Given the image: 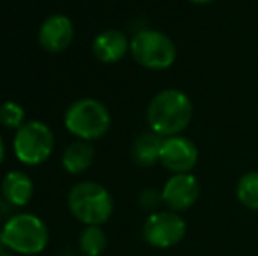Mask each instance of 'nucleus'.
<instances>
[{
    "label": "nucleus",
    "instance_id": "obj_8",
    "mask_svg": "<svg viewBox=\"0 0 258 256\" xmlns=\"http://www.w3.org/2000/svg\"><path fill=\"white\" fill-rule=\"evenodd\" d=\"M199 161L195 142L183 135L165 137L160 151V163L172 174H190Z\"/></svg>",
    "mask_w": 258,
    "mask_h": 256
},
{
    "label": "nucleus",
    "instance_id": "obj_19",
    "mask_svg": "<svg viewBox=\"0 0 258 256\" xmlns=\"http://www.w3.org/2000/svg\"><path fill=\"white\" fill-rule=\"evenodd\" d=\"M4 160H6V142H4L2 135H0V165L4 163Z\"/></svg>",
    "mask_w": 258,
    "mask_h": 256
},
{
    "label": "nucleus",
    "instance_id": "obj_17",
    "mask_svg": "<svg viewBox=\"0 0 258 256\" xmlns=\"http://www.w3.org/2000/svg\"><path fill=\"white\" fill-rule=\"evenodd\" d=\"M27 123V113L25 107L13 100H7L0 106V125L4 128L18 130Z\"/></svg>",
    "mask_w": 258,
    "mask_h": 256
},
{
    "label": "nucleus",
    "instance_id": "obj_5",
    "mask_svg": "<svg viewBox=\"0 0 258 256\" xmlns=\"http://www.w3.org/2000/svg\"><path fill=\"white\" fill-rule=\"evenodd\" d=\"M130 55L141 67L150 70H167L176 62L174 41L163 32L144 28L130 39Z\"/></svg>",
    "mask_w": 258,
    "mask_h": 256
},
{
    "label": "nucleus",
    "instance_id": "obj_11",
    "mask_svg": "<svg viewBox=\"0 0 258 256\" xmlns=\"http://www.w3.org/2000/svg\"><path fill=\"white\" fill-rule=\"evenodd\" d=\"M92 51L99 62L118 63L130 53V39L121 30L107 28L93 39Z\"/></svg>",
    "mask_w": 258,
    "mask_h": 256
},
{
    "label": "nucleus",
    "instance_id": "obj_13",
    "mask_svg": "<svg viewBox=\"0 0 258 256\" xmlns=\"http://www.w3.org/2000/svg\"><path fill=\"white\" fill-rule=\"evenodd\" d=\"M61 167L65 172L72 176H78L86 172L95 161V149L92 142L86 140H72L65 149L61 151Z\"/></svg>",
    "mask_w": 258,
    "mask_h": 256
},
{
    "label": "nucleus",
    "instance_id": "obj_14",
    "mask_svg": "<svg viewBox=\"0 0 258 256\" xmlns=\"http://www.w3.org/2000/svg\"><path fill=\"white\" fill-rule=\"evenodd\" d=\"M165 137L158 135L155 132H144L132 142V151L130 156L137 167H153L155 163H160V151Z\"/></svg>",
    "mask_w": 258,
    "mask_h": 256
},
{
    "label": "nucleus",
    "instance_id": "obj_3",
    "mask_svg": "<svg viewBox=\"0 0 258 256\" xmlns=\"http://www.w3.org/2000/svg\"><path fill=\"white\" fill-rule=\"evenodd\" d=\"M2 240L13 253L34 256L39 254L49 244L48 225L32 212H18L4 223Z\"/></svg>",
    "mask_w": 258,
    "mask_h": 256
},
{
    "label": "nucleus",
    "instance_id": "obj_18",
    "mask_svg": "<svg viewBox=\"0 0 258 256\" xmlns=\"http://www.w3.org/2000/svg\"><path fill=\"white\" fill-rule=\"evenodd\" d=\"M160 204H163L162 200V192H156L153 188H146L143 190L139 195V205L143 209H148V211H153L158 207Z\"/></svg>",
    "mask_w": 258,
    "mask_h": 256
},
{
    "label": "nucleus",
    "instance_id": "obj_1",
    "mask_svg": "<svg viewBox=\"0 0 258 256\" xmlns=\"http://www.w3.org/2000/svg\"><path fill=\"white\" fill-rule=\"evenodd\" d=\"M194 104L184 92L167 88L158 92L148 104L146 120L151 132L162 137L179 135L190 125Z\"/></svg>",
    "mask_w": 258,
    "mask_h": 256
},
{
    "label": "nucleus",
    "instance_id": "obj_16",
    "mask_svg": "<svg viewBox=\"0 0 258 256\" xmlns=\"http://www.w3.org/2000/svg\"><path fill=\"white\" fill-rule=\"evenodd\" d=\"M237 200L249 211H258V172L251 170L241 176L235 188Z\"/></svg>",
    "mask_w": 258,
    "mask_h": 256
},
{
    "label": "nucleus",
    "instance_id": "obj_6",
    "mask_svg": "<svg viewBox=\"0 0 258 256\" xmlns=\"http://www.w3.org/2000/svg\"><path fill=\"white\" fill-rule=\"evenodd\" d=\"M54 149V133L44 121L30 120L16 130L13 151L18 161L28 167L42 165L49 160Z\"/></svg>",
    "mask_w": 258,
    "mask_h": 256
},
{
    "label": "nucleus",
    "instance_id": "obj_21",
    "mask_svg": "<svg viewBox=\"0 0 258 256\" xmlns=\"http://www.w3.org/2000/svg\"><path fill=\"white\" fill-rule=\"evenodd\" d=\"M0 256H14V254H13V251L4 249V251H0Z\"/></svg>",
    "mask_w": 258,
    "mask_h": 256
},
{
    "label": "nucleus",
    "instance_id": "obj_10",
    "mask_svg": "<svg viewBox=\"0 0 258 256\" xmlns=\"http://www.w3.org/2000/svg\"><path fill=\"white\" fill-rule=\"evenodd\" d=\"M37 41L39 46L49 55L63 53L74 41V23L65 14H51L39 27Z\"/></svg>",
    "mask_w": 258,
    "mask_h": 256
},
{
    "label": "nucleus",
    "instance_id": "obj_9",
    "mask_svg": "<svg viewBox=\"0 0 258 256\" xmlns=\"http://www.w3.org/2000/svg\"><path fill=\"white\" fill-rule=\"evenodd\" d=\"M201 185L194 174H174L162 188V200L169 211L183 212L197 204Z\"/></svg>",
    "mask_w": 258,
    "mask_h": 256
},
{
    "label": "nucleus",
    "instance_id": "obj_4",
    "mask_svg": "<svg viewBox=\"0 0 258 256\" xmlns=\"http://www.w3.org/2000/svg\"><path fill=\"white\" fill-rule=\"evenodd\" d=\"M63 125L71 135L79 140L93 142L102 139L111 128V113L100 100L92 97L78 99L67 107Z\"/></svg>",
    "mask_w": 258,
    "mask_h": 256
},
{
    "label": "nucleus",
    "instance_id": "obj_12",
    "mask_svg": "<svg viewBox=\"0 0 258 256\" xmlns=\"http://www.w3.org/2000/svg\"><path fill=\"white\" fill-rule=\"evenodd\" d=\"M2 197L14 207H25L34 197V181L23 170H9L2 179Z\"/></svg>",
    "mask_w": 258,
    "mask_h": 256
},
{
    "label": "nucleus",
    "instance_id": "obj_15",
    "mask_svg": "<svg viewBox=\"0 0 258 256\" xmlns=\"http://www.w3.org/2000/svg\"><path fill=\"white\" fill-rule=\"evenodd\" d=\"M78 242L85 256H100L107 247V235L102 226H85L79 233Z\"/></svg>",
    "mask_w": 258,
    "mask_h": 256
},
{
    "label": "nucleus",
    "instance_id": "obj_7",
    "mask_svg": "<svg viewBox=\"0 0 258 256\" xmlns=\"http://www.w3.org/2000/svg\"><path fill=\"white\" fill-rule=\"evenodd\" d=\"M186 235V221L174 211H155L143 225V239L156 249H169Z\"/></svg>",
    "mask_w": 258,
    "mask_h": 256
},
{
    "label": "nucleus",
    "instance_id": "obj_2",
    "mask_svg": "<svg viewBox=\"0 0 258 256\" xmlns=\"http://www.w3.org/2000/svg\"><path fill=\"white\" fill-rule=\"evenodd\" d=\"M71 214L85 226H102L114 211L109 190L95 181L76 183L67 195Z\"/></svg>",
    "mask_w": 258,
    "mask_h": 256
},
{
    "label": "nucleus",
    "instance_id": "obj_20",
    "mask_svg": "<svg viewBox=\"0 0 258 256\" xmlns=\"http://www.w3.org/2000/svg\"><path fill=\"white\" fill-rule=\"evenodd\" d=\"M188 2H191V4H197V6H207V4L214 2V0H188Z\"/></svg>",
    "mask_w": 258,
    "mask_h": 256
}]
</instances>
